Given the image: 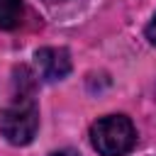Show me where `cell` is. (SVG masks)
<instances>
[{"instance_id":"obj_1","label":"cell","mask_w":156,"mask_h":156,"mask_svg":"<svg viewBox=\"0 0 156 156\" xmlns=\"http://www.w3.org/2000/svg\"><path fill=\"white\" fill-rule=\"evenodd\" d=\"M22 80H17V93L10 105L0 110V134L15 144L27 146L39 129V107L34 102V80L27 68H20Z\"/></svg>"},{"instance_id":"obj_2","label":"cell","mask_w":156,"mask_h":156,"mask_svg":"<svg viewBox=\"0 0 156 156\" xmlns=\"http://www.w3.org/2000/svg\"><path fill=\"white\" fill-rule=\"evenodd\" d=\"M90 141L100 156H124L136 144V129L129 117L107 115L90 127Z\"/></svg>"},{"instance_id":"obj_3","label":"cell","mask_w":156,"mask_h":156,"mask_svg":"<svg viewBox=\"0 0 156 156\" xmlns=\"http://www.w3.org/2000/svg\"><path fill=\"white\" fill-rule=\"evenodd\" d=\"M34 63H37V71H39L41 80H46V83L61 80L71 73V56H68L66 49H56V46L37 49Z\"/></svg>"},{"instance_id":"obj_4","label":"cell","mask_w":156,"mask_h":156,"mask_svg":"<svg viewBox=\"0 0 156 156\" xmlns=\"http://www.w3.org/2000/svg\"><path fill=\"white\" fill-rule=\"evenodd\" d=\"M24 17L22 0H0V29H15L20 27Z\"/></svg>"},{"instance_id":"obj_5","label":"cell","mask_w":156,"mask_h":156,"mask_svg":"<svg viewBox=\"0 0 156 156\" xmlns=\"http://www.w3.org/2000/svg\"><path fill=\"white\" fill-rule=\"evenodd\" d=\"M146 37L156 44V15H154V20H151V22H149V27H146Z\"/></svg>"},{"instance_id":"obj_6","label":"cell","mask_w":156,"mask_h":156,"mask_svg":"<svg viewBox=\"0 0 156 156\" xmlns=\"http://www.w3.org/2000/svg\"><path fill=\"white\" fill-rule=\"evenodd\" d=\"M49 156H78V151H73V149H58V151H54Z\"/></svg>"},{"instance_id":"obj_7","label":"cell","mask_w":156,"mask_h":156,"mask_svg":"<svg viewBox=\"0 0 156 156\" xmlns=\"http://www.w3.org/2000/svg\"><path fill=\"white\" fill-rule=\"evenodd\" d=\"M46 2H61V0H46Z\"/></svg>"}]
</instances>
